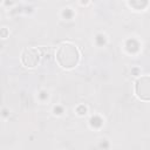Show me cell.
I'll return each instance as SVG.
<instances>
[{
	"label": "cell",
	"mask_w": 150,
	"mask_h": 150,
	"mask_svg": "<svg viewBox=\"0 0 150 150\" xmlns=\"http://www.w3.org/2000/svg\"><path fill=\"white\" fill-rule=\"evenodd\" d=\"M56 59L62 67H73L77 63L79 52L76 47L64 43L59 47L57 53H56Z\"/></svg>",
	"instance_id": "obj_1"
},
{
	"label": "cell",
	"mask_w": 150,
	"mask_h": 150,
	"mask_svg": "<svg viewBox=\"0 0 150 150\" xmlns=\"http://www.w3.org/2000/svg\"><path fill=\"white\" fill-rule=\"evenodd\" d=\"M39 61V50L36 48H28L22 53V62L27 67H34Z\"/></svg>",
	"instance_id": "obj_3"
},
{
	"label": "cell",
	"mask_w": 150,
	"mask_h": 150,
	"mask_svg": "<svg viewBox=\"0 0 150 150\" xmlns=\"http://www.w3.org/2000/svg\"><path fill=\"white\" fill-rule=\"evenodd\" d=\"M136 93L142 100H150V77L144 76L137 81Z\"/></svg>",
	"instance_id": "obj_2"
}]
</instances>
